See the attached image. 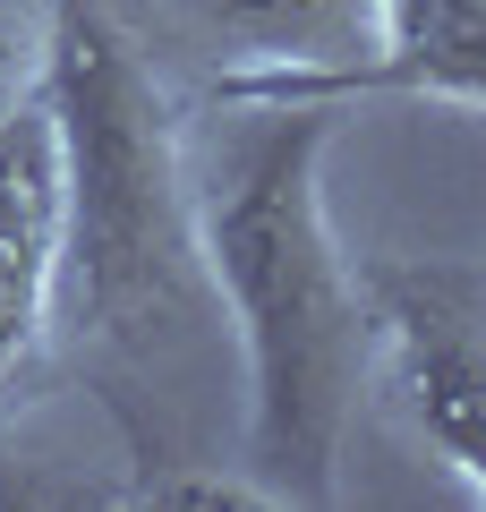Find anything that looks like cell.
Returning a JSON list of instances; mask_svg holds the SVG:
<instances>
[{
	"label": "cell",
	"instance_id": "cell-4",
	"mask_svg": "<svg viewBox=\"0 0 486 512\" xmlns=\"http://www.w3.org/2000/svg\"><path fill=\"white\" fill-rule=\"evenodd\" d=\"M60 316V137L43 94L0 120V402Z\"/></svg>",
	"mask_w": 486,
	"mask_h": 512
},
{
	"label": "cell",
	"instance_id": "cell-2",
	"mask_svg": "<svg viewBox=\"0 0 486 512\" xmlns=\"http://www.w3.org/2000/svg\"><path fill=\"white\" fill-rule=\"evenodd\" d=\"M35 94L60 137V308L103 367H162L214 316L180 111L103 0H52Z\"/></svg>",
	"mask_w": 486,
	"mask_h": 512
},
{
	"label": "cell",
	"instance_id": "cell-1",
	"mask_svg": "<svg viewBox=\"0 0 486 512\" xmlns=\"http://www.w3.org/2000/svg\"><path fill=\"white\" fill-rule=\"evenodd\" d=\"M333 120L342 103L214 94L205 120L180 128L205 291L248 367L239 470L265 504H333L367 384V291L324 214Z\"/></svg>",
	"mask_w": 486,
	"mask_h": 512
},
{
	"label": "cell",
	"instance_id": "cell-5",
	"mask_svg": "<svg viewBox=\"0 0 486 512\" xmlns=\"http://www.w3.org/2000/svg\"><path fill=\"white\" fill-rule=\"evenodd\" d=\"M197 43L222 52L214 94H282L367 60L376 0H162Z\"/></svg>",
	"mask_w": 486,
	"mask_h": 512
},
{
	"label": "cell",
	"instance_id": "cell-3",
	"mask_svg": "<svg viewBox=\"0 0 486 512\" xmlns=\"http://www.w3.org/2000/svg\"><path fill=\"white\" fill-rule=\"evenodd\" d=\"M367 376L418 444L486 504V274L367 265Z\"/></svg>",
	"mask_w": 486,
	"mask_h": 512
},
{
	"label": "cell",
	"instance_id": "cell-6",
	"mask_svg": "<svg viewBox=\"0 0 486 512\" xmlns=\"http://www.w3.org/2000/svg\"><path fill=\"white\" fill-rule=\"evenodd\" d=\"M350 94H435L486 111V0H376L367 60L282 86L265 103H350Z\"/></svg>",
	"mask_w": 486,
	"mask_h": 512
},
{
	"label": "cell",
	"instance_id": "cell-7",
	"mask_svg": "<svg viewBox=\"0 0 486 512\" xmlns=\"http://www.w3.org/2000/svg\"><path fill=\"white\" fill-rule=\"evenodd\" d=\"M43 18H52V0H0V120L35 94L43 77Z\"/></svg>",
	"mask_w": 486,
	"mask_h": 512
},
{
	"label": "cell",
	"instance_id": "cell-8",
	"mask_svg": "<svg viewBox=\"0 0 486 512\" xmlns=\"http://www.w3.org/2000/svg\"><path fill=\"white\" fill-rule=\"evenodd\" d=\"M478 274H486V265H478Z\"/></svg>",
	"mask_w": 486,
	"mask_h": 512
}]
</instances>
